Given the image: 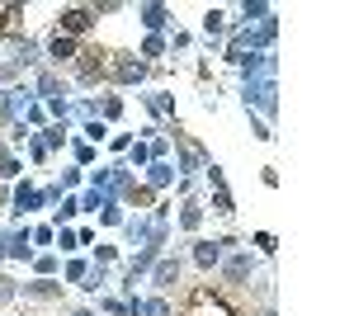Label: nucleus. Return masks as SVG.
<instances>
[{
    "mask_svg": "<svg viewBox=\"0 0 354 316\" xmlns=\"http://www.w3.org/2000/svg\"><path fill=\"white\" fill-rule=\"evenodd\" d=\"M279 38V19H260L255 28H241V33H232V43L241 48V53H270V43Z\"/></svg>",
    "mask_w": 354,
    "mask_h": 316,
    "instance_id": "f257e3e1",
    "label": "nucleus"
},
{
    "mask_svg": "<svg viewBox=\"0 0 354 316\" xmlns=\"http://www.w3.org/2000/svg\"><path fill=\"white\" fill-rule=\"evenodd\" d=\"M241 100H245V109H260L265 118H274L279 113V85L274 80H245Z\"/></svg>",
    "mask_w": 354,
    "mask_h": 316,
    "instance_id": "f03ea898",
    "label": "nucleus"
},
{
    "mask_svg": "<svg viewBox=\"0 0 354 316\" xmlns=\"http://www.w3.org/2000/svg\"><path fill=\"white\" fill-rule=\"evenodd\" d=\"M109 53H100V48H85V53H76V80L81 85H90V80L109 76V62H104Z\"/></svg>",
    "mask_w": 354,
    "mask_h": 316,
    "instance_id": "7ed1b4c3",
    "label": "nucleus"
},
{
    "mask_svg": "<svg viewBox=\"0 0 354 316\" xmlns=\"http://www.w3.org/2000/svg\"><path fill=\"white\" fill-rule=\"evenodd\" d=\"M255 274V255L250 250H236V255H222V279L232 284V288H241L245 279Z\"/></svg>",
    "mask_w": 354,
    "mask_h": 316,
    "instance_id": "20e7f679",
    "label": "nucleus"
},
{
    "mask_svg": "<svg viewBox=\"0 0 354 316\" xmlns=\"http://www.w3.org/2000/svg\"><path fill=\"white\" fill-rule=\"evenodd\" d=\"M90 24H95V15H90L85 5H66V10L57 15V33H62V38H76V33H85Z\"/></svg>",
    "mask_w": 354,
    "mask_h": 316,
    "instance_id": "39448f33",
    "label": "nucleus"
},
{
    "mask_svg": "<svg viewBox=\"0 0 354 316\" xmlns=\"http://www.w3.org/2000/svg\"><path fill=\"white\" fill-rule=\"evenodd\" d=\"M109 76L118 80V85H137V80H147V62H137V57H113Z\"/></svg>",
    "mask_w": 354,
    "mask_h": 316,
    "instance_id": "423d86ee",
    "label": "nucleus"
},
{
    "mask_svg": "<svg viewBox=\"0 0 354 316\" xmlns=\"http://www.w3.org/2000/svg\"><path fill=\"white\" fill-rule=\"evenodd\" d=\"M227 245H232V236H222V241H194V264H198V269H213V264H222Z\"/></svg>",
    "mask_w": 354,
    "mask_h": 316,
    "instance_id": "0eeeda50",
    "label": "nucleus"
},
{
    "mask_svg": "<svg viewBox=\"0 0 354 316\" xmlns=\"http://www.w3.org/2000/svg\"><path fill=\"white\" fill-rule=\"evenodd\" d=\"M241 76L245 80H274V53H250V57H241Z\"/></svg>",
    "mask_w": 354,
    "mask_h": 316,
    "instance_id": "6e6552de",
    "label": "nucleus"
},
{
    "mask_svg": "<svg viewBox=\"0 0 354 316\" xmlns=\"http://www.w3.org/2000/svg\"><path fill=\"white\" fill-rule=\"evenodd\" d=\"M33 255V227H19L5 236V260H28Z\"/></svg>",
    "mask_w": 354,
    "mask_h": 316,
    "instance_id": "1a4fd4ad",
    "label": "nucleus"
},
{
    "mask_svg": "<svg viewBox=\"0 0 354 316\" xmlns=\"http://www.w3.org/2000/svg\"><path fill=\"white\" fill-rule=\"evenodd\" d=\"M62 95H66L62 76H57V71H38V80H33V100H48V104H53V100H62Z\"/></svg>",
    "mask_w": 354,
    "mask_h": 316,
    "instance_id": "9d476101",
    "label": "nucleus"
},
{
    "mask_svg": "<svg viewBox=\"0 0 354 316\" xmlns=\"http://www.w3.org/2000/svg\"><path fill=\"white\" fill-rule=\"evenodd\" d=\"M151 284H156V288H175V284H180V260H175V255H161V260L151 264Z\"/></svg>",
    "mask_w": 354,
    "mask_h": 316,
    "instance_id": "9b49d317",
    "label": "nucleus"
},
{
    "mask_svg": "<svg viewBox=\"0 0 354 316\" xmlns=\"http://www.w3.org/2000/svg\"><path fill=\"white\" fill-rule=\"evenodd\" d=\"M76 53H81V48H76V38H62V33H53V38H48V62H53V66L76 62Z\"/></svg>",
    "mask_w": 354,
    "mask_h": 316,
    "instance_id": "f8f14e48",
    "label": "nucleus"
},
{
    "mask_svg": "<svg viewBox=\"0 0 354 316\" xmlns=\"http://www.w3.org/2000/svg\"><path fill=\"white\" fill-rule=\"evenodd\" d=\"M194 170H203V151H198V147H180V151H175V175L189 180Z\"/></svg>",
    "mask_w": 354,
    "mask_h": 316,
    "instance_id": "ddd939ff",
    "label": "nucleus"
},
{
    "mask_svg": "<svg viewBox=\"0 0 354 316\" xmlns=\"http://www.w3.org/2000/svg\"><path fill=\"white\" fill-rule=\"evenodd\" d=\"M151 217H123V236H128V245H147V236H151Z\"/></svg>",
    "mask_w": 354,
    "mask_h": 316,
    "instance_id": "4468645a",
    "label": "nucleus"
},
{
    "mask_svg": "<svg viewBox=\"0 0 354 316\" xmlns=\"http://www.w3.org/2000/svg\"><path fill=\"white\" fill-rule=\"evenodd\" d=\"M175 185V165L170 160H151L147 165V189H170Z\"/></svg>",
    "mask_w": 354,
    "mask_h": 316,
    "instance_id": "2eb2a0df",
    "label": "nucleus"
},
{
    "mask_svg": "<svg viewBox=\"0 0 354 316\" xmlns=\"http://www.w3.org/2000/svg\"><path fill=\"white\" fill-rule=\"evenodd\" d=\"M38 208H43V194H38L33 185L15 189V212H24V217H28V212H38Z\"/></svg>",
    "mask_w": 354,
    "mask_h": 316,
    "instance_id": "dca6fc26",
    "label": "nucleus"
},
{
    "mask_svg": "<svg viewBox=\"0 0 354 316\" xmlns=\"http://www.w3.org/2000/svg\"><path fill=\"white\" fill-rule=\"evenodd\" d=\"M137 19L151 28V33H161L165 19H170V10H165V5H137Z\"/></svg>",
    "mask_w": 354,
    "mask_h": 316,
    "instance_id": "f3484780",
    "label": "nucleus"
},
{
    "mask_svg": "<svg viewBox=\"0 0 354 316\" xmlns=\"http://www.w3.org/2000/svg\"><path fill=\"white\" fill-rule=\"evenodd\" d=\"M66 132H71V123H48V128L38 132V142H43L48 151H62V147H66Z\"/></svg>",
    "mask_w": 354,
    "mask_h": 316,
    "instance_id": "a211bd4d",
    "label": "nucleus"
},
{
    "mask_svg": "<svg viewBox=\"0 0 354 316\" xmlns=\"http://www.w3.org/2000/svg\"><path fill=\"white\" fill-rule=\"evenodd\" d=\"M180 227H185V232H198V227H203V203L185 198V203H180Z\"/></svg>",
    "mask_w": 354,
    "mask_h": 316,
    "instance_id": "6ab92c4d",
    "label": "nucleus"
},
{
    "mask_svg": "<svg viewBox=\"0 0 354 316\" xmlns=\"http://www.w3.org/2000/svg\"><path fill=\"white\" fill-rule=\"evenodd\" d=\"M24 297H43V302L48 297H62V284L57 279H33V284H24Z\"/></svg>",
    "mask_w": 354,
    "mask_h": 316,
    "instance_id": "aec40b11",
    "label": "nucleus"
},
{
    "mask_svg": "<svg viewBox=\"0 0 354 316\" xmlns=\"http://www.w3.org/2000/svg\"><path fill=\"white\" fill-rule=\"evenodd\" d=\"M147 100V109L156 113V118H170L175 113V95H165V90H156V95H142Z\"/></svg>",
    "mask_w": 354,
    "mask_h": 316,
    "instance_id": "412c9836",
    "label": "nucleus"
},
{
    "mask_svg": "<svg viewBox=\"0 0 354 316\" xmlns=\"http://www.w3.org/2000/svg\"><path fill=\"white\" fill-rule=\"evenodd\" d=\"M104 284H109V269H104V264H90V274L81 279V288H85V292H100Z\"/></svg>",
    "mask_w": 354,
    "mask_h": 316,
    "instance_id": "4be33fe9",
    "label": "nucleus"
},
{
    "mask_svg": "<svg viewBox=\"0 0 354 316\" xmlns=\"http://www.w3.org/2000/svg\"><path fill=\"white\" fill-rule=\"evenodd\" d=\"M53 245L62 250V255H71V250H81V245H76V232H71V227H53Z\"/></svg>",
    "mask_w": 354,
    "mask_h": 316,
    "instance_id": "5701e85b",
    "label": "nucleus"
},
{
    "mask_svg": "<svg viewBox=\"0 0 354 316\" xmlns=\"http://www.w3.org/2000/svg\"><path fill=\"white\" fill-rule=\"evenodd\" d=\"M203 33H208V38H222V33H227V15H222V10H208V15H203Z\"/></svg>",
    "mask_w": 354,
    "mask_h": 316,
    "instance_id": "b1692460",
    "label": "nucleus"
},
{
    "mask_svg": "<svg viewBox=\"0 0 354 316\" xmlns=\"http://www.w3.org/2000/svg\"><path fill=\"white\" fill-rule=\"evenodd\" d=\"M151 165V151H147V142H133L128 147V170H147Z\"/></svg>",
    "mask_w": 354,
    "mask_h": 316,
    "instance_id": "393cba45",
    "label": "nucleus"
},
{
    "mask_svg": "<svg viewBox=\"0 0 354 316\" xmlns=\"http://www.w3.org/2000/svg\"><path fill=\"white\" fill-rule=\"evenodd\" d=\"M19 170H24V165H19V156H15L10 147H0V180H15Z\"/></svg>",
    "mask_w": 354,
    "mask_h": 316,
    "instance_id": "a878e982",
    "label": "nucleus"
},
{
    "mask_svg": "<svg viewBox=\"0 0 354 316\" xmlns=\"http://www.w3.org/2000/svg\"><path fill=\"white\" fill-rule=\"evenodd\" d=\"M118 194H123L128 203H137V208H151V189L147 185H128V189H118Z\"/></svg>",
    "mask_w": 354,
    "mask_h": 316,
    "instance_id": "bb28decb",
    "label": "nucleus"
},
{
    "mask_svg": "<svg viewBox=\"0 0 354 316\" xmlns=\"http://www.w3.org/2000/svg\"><path fill=\"white\" fill-rule=\"evenodd\" d=\"M241 15H245V19H255V24H260V19H270L274 10L265 5V0H245V5H241Z\"/></svg>",
    "mask_w": 354,
    "mask_h": 316,
    "instance_id": "cd10ccee",
    "label": "nucleus"
},
{
    "mask_svg": "<svg viewBox=\"0 0 354 316\" xmlns=\"http://www.w3.org/2000/svg\"><path fill=\"white\" fill-rule=\"evenodd\" d=\"M118 113H123V100H118V95H109V100H100V123H113Z\"/></svg>",
    "mask_w": 354,
    "mask_h": 316,
    "instance_id": "c85d7f7f",
    "label": "nucleus"
},
{
    "mask_svg": "<svg viewBox=\"0 0 354 316\" xmlns=\"http://www.w3.org/2000/svg\"><path fill=\"white\" fill-rule=\"evenodd\" d=\"M85 142H90V147H95V142H109V123L90 118V123H85Z\"/></svg>",
    "mask_w": 354,
    "mask_h": 316,
    "instance_id": "c756f323",
    "label": "nucleus"
},
{
    "mask_svg": "<svg viewBox=\"0 0 354 316\" xmlns=\"http://www.w3.org/2000/svg\"><path fill=\"white\" fill-rule=\"evenodd\" d=\"M76 212H81V203H76L71 194H62V203H57V227H62V222H71Z\"/></svg>",
    "mask_w": 354,
    "mask_h": 316,
    "instance_id": "7c9ffc66",
    "label": "nucleus"
},
{
    "mask_svg": "<svg viewBox=\"0 0 354 316\" xmlns=\"http://www.w3.org/2000/svg\"><path fill=\"white\" fill-rule=\"evenodd\" d=\"M33 269H38V279H53V274H57V255H53V250H48V255H38Z\"/></svg>",
    "mask_w": 354,
    "mask_h": 316,
    "instance_id": "2f4dec72",
    "label": "nucleus"
},
{
    "mask_svg": "<svg viewBox=\"0 0 354 316\" xmlns=\"http://www.w3.org/2000/svg\"><path fill=\"white\" fill-rule=\"evenodd\" d=\"M213 212H222V217H232V194H227V189H213Z\"/></svg>",
    "mask_w": 354,
    "mask_h": 316,
    "instance_id": "473e14b6",
    "label": "nucleus"
},
{
    "mask_svg": "<svg viewBox=\"0 0 354 316\" xmlns=\"http://www.w3.org/2000/svg\"><path fill=\"white\" fill-rule=\"evenodd\" d=\"M142 316H170V302L165 297H147L142 302Z\"/></svg>",
    "mask_w": 354,
    "mask_h": 316,
    "instance_id": "72a5a7b5",
    "label": "nucleus"
},
{
    "mask_svg": "<svg viewBox=\"0 0 354 316\" xmlns=\"http://www.w3.org/2000/svg\"><path fill=\"white\" fill-rule=\"evenodd\" d=\"M43 118H48V109H43L38 100H33V104L24 109V123H28V128H43Z\"/></svg>",
    "mask_w": 354,
    "mask_h": 316,
    "instance_id": "f704fd0d",
    "label": "nucleus"
},
{
    "mask_svg": "<svg viewBox=\"0 0 354 316\" xmlns=\"http://www.w3.org/2000/svg\"><path fill=\"white\" fill-rule=\"evenodd\" d=\"M28 137H33V128H28L24 118H19V123H10V142H15V147H24Z\"/></svg>",
    "mask_w": 354,
    "mask_h": 316,
    "instance_id": "c9c22d12",
    "label": "nucleus"
},
{
    "mask_svg": "<svg viewBox=\"0 0 354 316\" xmlns=\"http://www.w3.org/2000/svg\"><path fill=\"white\" fill-rule=\"evenodd\" d=\"M24 147H28V156H33V160H38V165H43V160H48V156H53V151H48V147H43V142H38V132H33V137H28V142H24Z\"/></svg>",
    "mask_w": 354,
    "mask_h": 316,
    "instance_id": "e433bc0d",
    "label": "nucleus"
},
{
    "mask_svg": "<svg viewBox=\"0 0 354 316\" xmlns=\"http://www.w3.org/2000/svg\"><path fill=\"white\" fill-rule=\"evenodd\" d=\"M85 274H90V264H85V260H71V264H66V284H81Z\"/></svg>",
    "mask_w": 354,
    "mask_h": 316,
    "instance_id": "4c0bfd02",
    "label": "nucleus"
},
{
    "mask_svg": "<svg viewBox=\"0 0 354 316\" xmlns=\"http://www.w3.org/2000/svg\"><path fill=\"white\" fill-rule=\"evenodd\" d=\"M161 53H165V38H161V33H151V38L142 43V57H161Z\"/></svg>",
    "mask_w": 354,
    "mask_h": 316,
    "instance_id": "58836bf2",
    "label": "nucleus"
},
{
    "mask_svg": "<svg viewBox=\"0 0 354 316\" xmlns=\"http://www.w3.org/2000/svg\"><path fill=\"white\" fill-rule=\"evenodd\" d=\"M76 160H81V170H90L95 165V147L90 142H76Z\"/></svg>",
    "mask_w": 354,
    "mask_h": 316,
    "instance_id": "ea45409f",
    "label": "nucleus"
},
{
    "mask_svg": "<svg viewBox=\"0 0 354 316\" xmlns=\"http://www.w3.org/2000/svg\"><path fill=\"white\" fill-rule=\"evenodd\" d=\"M100 222H109V227H123V208H118V203H113V208H104V212H100Z\"/></svg>",
    "mask_w": 354,
    "mask_h": 316,
    "instance_id": "a19ab883",
    "label": "nucleus"
},
{
    "mask_svg": "<svg viewBox=\"0 0 354 316\" xmlns=\"http://www.w3.org/2000/svg\"><path fill=\"white\" fill-rule=\"evenodd\" d=\"M113 255H118L113 245H95V264H104V269H109V260H113Z\"/></svg>",
    "mask_w": 354,
    "mask_h": 316,
    "instance_id": "79ce46f5",
    "label": "nucleus"
},
{
    "mask_svg": "<svg viewBox=\"0 0 354 316\" xmlns=\"http://www.w3.org/2000/svg\"><path fill=\"white\" fill-rule=\"evenodd\" d=\"M109 147H113V151H128L133 142H128V132H109Z\"/></svg>",
    "mask_w": 354,
    "mask_h": 316,
    "instance_id": "37998d69",
    "label": "nucleus"
},
{
    "mask_svg": "<svg viewBox=\"0 0 354 316\" xmlns=\"http://www.w3.org/2000/svg\"><path fill=\"white\" fill-rule=\"evenodd\" d=\"M76 185H81V170H66V175H62V185H57V189L66 194V189H76Z\"/></svg>",
    "mask_w": 354,
    "mask_h": 316,
    "instance_id": "c03bdc74",
    "label": "nucleus"
},
{
    "mask_svg": "<svg viewBox=\"0 0 354 316\" xmlns=\"http://www.w3.org/2000/svg\"><path fill=\"white\" fill-rule=\"evenodd\" d=\"M203 170H208V185H213V189H227V180H222L218 165H203Z\"/></svg>",
    "mask_w": 354,
    "mask_h": 316,
    "instance_id": "a18cd8bd",
    "label": "nucleus"
},
{
    "mask_svg": "<svg viewBox=\"0 0 354 316\" xmlns=\"http://www.w3.org/2000/svg\"><path fill=\"white\" fill-rule=\"evenodd\" d=\"M10 297H15V279H5V274H0V302H10Z\"/></svg>",
    "mask_w": 354,
    "mask_h": 316,
    "instance_id": "49530a36",
    "label": "nucleus"
},
{
    "mask_svg": "<svg viewBox=\"0 0 354 316\" xmlns=\"http://www.w3.org/2000/svg\"><path fill=\"white\" fill-rule=\"evenodd\" d=\"M33 241L38 245H53V227H33Z\"/></svg>",
    "mask_w": 354,
    "mask_h": 316,
    "instance_id": "de8ad7c7",
    "label": "nucleus"
},
{
    "mask_svg": "<svg viewBox=\"0 0 354 316\" xmlns=\"http://www.w3.org/2000/svg\"><path fill=\"white\" fill-rule=\"evenodd\" d=\"M255 245H260L265 255H274V236H270V232H260V236H255Z\"/></svg>",
    "mask_w": 354,
    "mask_h": 316,
    "instance_id": "09e8293b",
    "label": "nucleus"
},
{
    "mask_svg": "<svg viewBox=\"0 0 354 316\" xmlns=\"http://www.w3.org/2000/svg\"><path fill=\"white\" fill-rule=\"evenodd\" d=\"M19 76V66H15V62H5V66H0V80H15Z\"/></svg>",
    "mask_w": 354,
    "mask_h": 316,
    "instance_id": "8fccbe9b",
    "label": "nucleus"
},
{
    "mask_svg": "<svg viewBox=\"0 0 354 316\" xmlns=\"http://www.w3.org/2000/svg\"><path fill=\"white\" fill-rule=\"evenodd\" d=\"M71 316H100V312H90V307H81V312H71Z\"/></svg>",
    "mask_w": 354,
    "mask_h": 316,
    "instance_id": "3c124183",
    "label": "nucleus"
},
{
    "mask_svg": "<svg viewBox=\"0 0 354 316\" xmlns=\"http://www.w3.org/2000/svg\"><path fill=\"white\" fill-rule=\"evenodd\" d=\"M0 260H5V232H0Z\"/></svg>",
    "mask_w": 354,
    "mask_h": 316,
    "instance_id": "603ef678",
    "label": "nucleus"
}]
</instances>
